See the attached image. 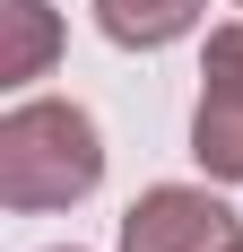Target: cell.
Segmentation results:
<instances>
[{
    "instance_id": "6da1fadb",
    "label": "cell",
    "mask_w": 243,
    "mask_h": 252,
    "mask_svg": "<svg viewBox=\"0 0 243 252\" xmlns=\"http://www.w3.org/2000/svg\"><path fill=\"white\" fill-rule=\"evenodd\" d=\"M96 122L78 104H18L9 130H0V183L18 209H52V200H78L96 183Z\"/></svg>"
},
{
    "instance_id": "7a4b0ae2",
    "label": "cell",
    "mask_w": 243,
    "mask_h": 252,
    "mask_svg": "<svg viewBox=\"0 0 243 252\" xmlns=\"http://www.w3.org/2000/svg\"><path fill=\"white\" fill-rule=\"evenodd\" d=\"M122 244L130 252H226L235 226H226V209L200 200V191H148V200L122 218Z\"/></svg>"
},
{
    "instance_id": "3957f363",
    "label": "cell",
    "mask_w": 243,
    "mask_h": 252,
    "mask_svg": "<svg viewBox=\"0 0 243 252\" xmlns=\"http://www.w3.org/2000/svg\"><path fill=\"white\" fill-rule=\"evenodd\" d=\"M96 18L113 44H165L200 18V0H96Z\"/></svg>"
},
{
    "instance_id": "277c9868",
    "label": "cell",
    "mask_w": 243,
    "mask_h": 252,
    "mask_svg": "<svg viewBox=\"0 0 243 252\" xmlns=\"http://www.w3.org/2000/svg\"><path fill=\"white\" fill-rule=\"evenodd\" d=\"M9 26H18V44H9V78H26L35 61H44V44H52V18H44V0H9Z\"/></svg>"
},
{
    "instance_id": "5b68a950",
    "label": "cell",
    "mask_w": 243,
    "mask_h": 252,
    "mask_svg": "<svg viewBox=\"0 0 243 252\" xmlns=\"http://www.w3.org/2000/svg\"><path fill=\"white\" fill-rule=\"evenodd\" d=\"M226 252H243V244H226Z\"/></svg>"
}]
</instances>
